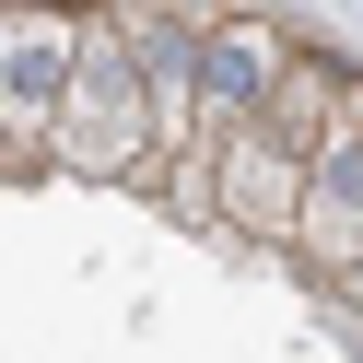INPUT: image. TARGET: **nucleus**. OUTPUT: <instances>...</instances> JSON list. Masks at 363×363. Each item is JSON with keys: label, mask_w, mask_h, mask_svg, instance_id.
I'll list each match as a JSON object with an SVG mask.
<instances>
[{"label": "nucleus", "mask_w": 363, "mask_h": 363, "mask_svg": "<svg viewBox=\"0 0 363 363\" xmlns=\"http://www.w3.org/2000/svg\"><path fill=\"white\" fill-rule=\"evenodd\" d=\"M48 164L94 176V188H152V118H141V59H129L118 12L71 24V82L48 118Z\"/></svg>", "instance_id": "nucleus-1"}, {"label": "nucleus", "mask_w": 363, "mask_h": 363, "mask_svg": "<svg viewBox=\"0 0 363 363\" xmlns=\"http://www.w3.org/2000/svg\"><path fill=\"white\" fill-rule=\"evenodd\" d=\"M281 258L305 269V281H340V269L363 258V129H352V118H328V141L305 152V188H293Z\"/></svg>", "instance_id": "nucleus-2"}, {"label": "nucleus", "mask_w": 363, "mask_h": 363, "mask_svg": "<svg viewBox=\"0 0 363 363\" xmlns=\"http://www.w3.org/2000/svg\"><path fill=\"white\" fill-rule=\"evenodd\" d=\"M71 24L82 12H0V141L12 164H48V118H59V82H71Z\"/></svg>", "instance_id": "nucleus-3"}, {"label": "nucleus", "mask_w": 363, "mask_h": 363, "mask_svg": "<svg viewBox=\"0 0 363 363\" xmlns=\"http://www.w3.org/2000/svg\"><path fill=\"white\" fill-rule=\"evenodd\" d=\"M293 188H305V152H281L269 129H223L211 141V223L246 246H281L293 235Z\"/></svg>", "instance_id": "nucleus-4"}, {"label": "nucleus", "mask_w": 363, "mask_h": 363, "mask_svg": "<svg viewBox=\"0 0 363 363\" xmlns=\"http://www.w3.org/2000/svg\"><path fill=\"white\" fill-rule=\"evenodd\" d=\"M293 59V35L281 24H258V12H235V24H199V152L223 141V129H246L258 118V94H269V71Z\"/></svg>", "instance_id": "nucleus-5"}, {"label": "nucleus", "mask_w": 363, "mask_h": 363, "mask_svg": "<svg viewBox=\"0 0 363 363\" xmlns=\"http://www.w3.org/2000/svg\"><path fill=\"white\" fill-rule=\"evenodd\" d=\"M328 118H340V71L293 48L281 71H269V94H258V118H246V129H269L281 152H316V141H328Z\"/></svg>", "instance_id": "nucleus-6"}, {"label": "nucleus", "mask_w": 363, "mask_h": 363, "mask_svg": "<svg viewBox=\"0 0 363 363\" xmlns=\"http://www.w3.org/2000/svg\"><path fill=\"white\" fill-rule=\"evenodd\" d=\"M340 118H352V129H363V82H340Z\"/></svg>", "instance_id": "nucleus-7"}, {"label": "nucleus", "mask_w": 363, "mask_h": 363, "mask_svg": "<svg viewBox=\"0 0 363 363\" xmlns=\"http://www.w3.org/2000/svg\"><path fill=\"white\" fill-rule=\"evenodd\" d=\"M0 176H24V164H12V141H0Z\"/></svg>", "instance_id": "nucleus-8"}]
</instances>
